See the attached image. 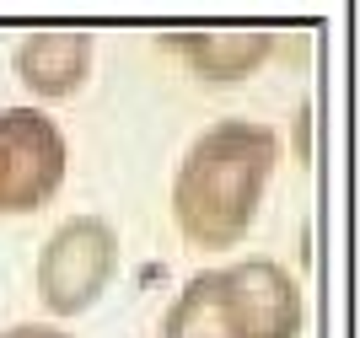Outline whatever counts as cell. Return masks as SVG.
Here are the masks:
<instances>
[{
  "label": "cell",
  "mask_w": 360,
  "mask_h": 338,
  "mask_svg": "<svg viewBox=\"0 0 360 338\" xmlns=\"http://www.w3.org/2000/svg\"><path fill=\"white\" fill-rule=\"evenodd\" d=\"M280 172V134L258 118H215L172 172V226L188 247L221 252L253 231Z\"/></svg>",
  "instance_id": "cell-1"
},
{
  "label": "cell",
  "mask_w": 360,
  "mask_h": 338,
  "mask_svg": "<svg viewBox=\"0 0 360 338\" xmlns=\"http://www.w3.org/2000/svg\"><path fill=\"white\" fill-rule=\"evenodd\" d=\"M119 274V231L108 215H65L32 264V290L49 323L86 317Z\"/></svg>",
  "instance_id": "cell-2"
},
{
  "label": "cell",
  "mask_w": 360,
  "mask_h": 338,
  "mask_svg": "<svg viewBox=\"0 0 360 338\" xmlns=\"http://www.w3.org/2000/svg\"><path fill=\"white\" fill-rule=\"evenodd\" d=\"M70 140L49 108H0V215H32L65 188Z\"/></svg>",
  "instance_id": "cell-3"
},
{
  "label": "cell",
  "mask_w": 360,
  "mask_h": 338,
  "mask_svg": "<svg viewBox=\"0 0 360 338\" xmlns=\"http://www.w3.org/2000/svg\"><path fill=\"white\" fill-rule=\"evenodd\" d=\"M221 301H226L231 338H301V327H307L301 285L274 258L221 264Z\"/></svg>",
  "instance_id": "cell-4"
},
{
  "label": "cell",
  "mask_w": 360,
  "mask_h": 338,
  "mask_svg": "<svg viewBox=\"0 0 360 338\" xmlns=\"http://www.w3.org/2000/svg\"><path fill=\"white\" fill-rule=\"evenodd\" d=\"M91 65H97V32L91 27H32L11 48V70L27 86L32 108L75 97L91 81Z\"/></svg>",
  "instance_id": "cell-5"
},
{
  "label": "cell",
  "mask_w": 360,
  "mask_h": 338,
  "mask_svg": "<svg viewBox=\"0 0 360 338\" xmlns=\"http://www.w3.org/2000/svg\"><path fill=\"white\" fill-rule=\"evenodd\" d=\"M162 48L178 54L199 81H248L274 54V32L258 22H226V27H172L162 32Z\"/></svg>",
  "instance_id": "cell-6"
},
{
  "label": "cell",
  "mask_w": 360,
  "mask_h": 338,
  "mask_svg": "<svg viewBox=\"0 0 360 338\" xmlns=\"http://www.w3.org/2000/svg\"><path fill=\"white\" fill-rule=\"evenodd\" d=\"M156 338H231L226 301H221V268H199L194 280L167 301Z\"/></svg>",
  "instance_id": "cell-7"
},
{
  "label": "cell",
  "mask_w": 360,
  "mask_h": 338,
  "mask_svg": "<svg viewBox=\"0 0 360 338\" xmlns=\"http://www.w3.org/2000/svg\"><path fill=\"white\" fill-rule=\"evenodd\" d=\"M0 338H75V333H65L60 323H49V317H44V323H16V327H6Z\"/></svg>",
  "instance_id": "cell-8"
}]
</instances>
